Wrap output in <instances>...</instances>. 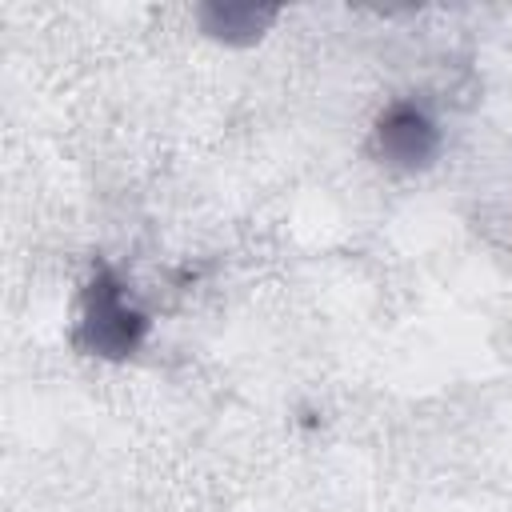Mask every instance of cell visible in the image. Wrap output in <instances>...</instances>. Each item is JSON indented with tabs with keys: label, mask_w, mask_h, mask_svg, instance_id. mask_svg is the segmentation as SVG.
I'll return each instance as SVG.
<instances>
[{
	"label": "cell",
	"mask_w": 512,
	"mask_h": 512,
	"mask_svg": "<svg viewBox=\"0 0 512 512\" xmlns=\"http://www.w3.org/2000/svg\"><path fill=\"white\" fill-rule=\"evenodd\" d=\"M144 336H148V316L128 304L120 276L108 264H96L80 296V320L72 328L76 352L100 360H124L144 344Z\"/></svg>",
	"instance_id": "obj_1"
},
{
	"label": "cell",
	"mask_w": 512,
	"mask_h": 512,
	"mask_svg": "<svg viewBox=\"0 0 512 512\" xmlns=\"http://www.w3.org/2000/svg\"><path fill=\"white\" fill-rule=\"evenodd\" d=\"M196 16H200V28L212 40H224V44H256L268 32V24L276 20V8L212 0V4H200Z\"/></svg>",
	"instance_id": "obj_3"
},
{
	"label": "cell",
	"mask_w": 512,
	"mask_h": 512,
	"mask_svg": "<svg viewBox=\"0 0 512 512\" xmlns=\"http://www.w3.org/2000/svg\"><path fill=\"white\" fill-rule=\"evenodd\" d=\"M372 148L376 156L396 168V172H420L440 156V128L432 116L408 100H396L380 112L372 128Z\"/></svg>",
	"instance_id": "obj_2"
}]
</instances>
